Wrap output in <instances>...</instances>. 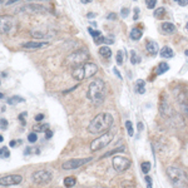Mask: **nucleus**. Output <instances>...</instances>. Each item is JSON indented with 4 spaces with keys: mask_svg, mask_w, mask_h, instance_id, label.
Segmentation results:
<instances>
[{
    "mask_svg": "<svg viewBox=\"0 0 188 188\" xmlns=\"http://www.w3.org/2000/svg\"><path fill=\"white\" fill-rule=\"evenodd\" d=\"M114 123V118L111 113H99L95 115V118L92 119V122L88 125V130L90 134H97V133H104L113 127Z\"/></svg>",
    "mask_w": 188,
    "mask_h": 188,
    "instance_id": "nucleus-1",
    "label": "nucleus"
},
{
    "mask_svg": "<svg viewBox=\"0 0 188 188\" xmlns=\"http://www.w3.org/2000/svg\"><path fill=\"white\" fill-rule=\"evenodd\" d=\"M87 97L93 104L100 105L105 97V84L102 79H94L88 87Z\"/></svg>",
    "mask_w": 188,
    "mask_h": 188,
    "instance_id": "nucleus-2",
    "label": "nucleus"
},
{
    "mask_svg": "<svg viewBox=\"0 0 188 188\" xmlns=\"http://www.w3.org/2000/svg\"><path fill=\"white\" fill-rule=\"evenodd\" d=\"M98 71V67L95 65V63H92V62H87L84 64L79 65V67L74 68L73 75L74 79L77 80H84V79H88V78H92L93 75H95V73Z\"/></svg>",
    "mask_w": 188,
    "mask_h": 188,
    "instance_id": "nucleus-3",
    "label": "nucleus"
},
{
    "mask_svg": "<svg viewBox=\"0 0 188 188\" xmlns=\"http://www.w3.org/2000/svg\"><path fill=\"white\" fill-rule=\"evenodd\" d=\"M167 175L173 183L174 187H188V178L183 169L179 167H168L167 168Z\"/></svg>",
    "mask_w": 188,
    "mask_h": 188,
    "instance_id": "nucleus-4",
    "label": "nucleus"
},
{
    "mask_svg": "<svg viewBox=\"0 0 188 188\" xmlns=\"http://www.w3.org/2000/svg\"><path fill=\"white\" fill-rule=\"evenodd\" d=\"M88 59H89V54H88L87 50L80 49V50H75V52L70 53L64 60V64L69 68H77L79 65L84 64Z\"/></svg>",
    "mask_w": 188,
    "mask_h": 188,
    "instance_id": "nucleus-5",
    "label": "nucleus"
},
{
    "mask_svg": "<svg viewBox=\"0 0 188 188\" xmlns=\"http://www.w3.org/2000/svg\"><path fill=\"white\" fill-rule=\"evenodd\" d=\"M113 139V134L107 132V133H103L100 137H98L97 139H94L92 143H90V150L92 152H97V150L103 149L104 147H107L109 143L112 142Z\"/></svg>",
    "mask_w": 188,
    "mask_h": 188,
    "instance_id": "nucleus-6",
    "label": "nucleus"
},
{
    "mask_svg": "<svg viewBox=\"0 0 188 188\" xmlns=\"http://www.w3.org/2000/svg\"><path fill=\"white\" fill-rule=\"evenodd\" d=\"M92 157H87V158H77V159H70V161H67L63 163V169H67V171H71V169H77L81 167V165L87 164L88 162L92 161Z\"/></svg>",
    "mask_w": 188,
    "mask_h": 188,
    "instance_id": "nucleus-7",
    "label": "nucleus"
},
{
    "mask_svg": "<svg viewBox=\"0 0 188 188\" xmlns=\"http://www.w3.org/2000/svg\"><path fill=\"white\" fill-rule=\"evenodd\" d=\"M129 167H130V161L128 158H125V157L117 156L113 158V168L117 172H119V173L127 171Z\"/></svg>",
    "mask_w": 188,
    "mask_h": 188,
    "instance_id": "nucleus-8",
    "label": "nucleus"
},
{
    "mask_svg": "<svg viewBox=\"0 0 188 188\" xmlns=\"http://www.w3.org/2000/svg\"><path fill=\"white\" fill-rule=\"evenodd\" d=\"M31 179L35 184H46L52 181V174L48 171H38L31 175Z\"/></svg>",
    "mask_w": 188,
    "mask_h": 188,
    "instance_id": "nucleus-9",
    "label": "nucleus"
},
{
    "mask_svg": "<svg viewBox=\"0 0 188 188\" xmlns=\"http://www.w3.org/2000/svg\"><path fill=\"white\" fill-rule=\"evenodd\" d=\"M23 181V177L19 174H9V175H5V177H1L0 179V183L1 186H15V184H19L21 183Z\"/></svg>",
    "mask_w": 188,
    "mask_h": 188,
    "instance_id": "nucleus-10",
    "label": "nucleus"
},
{
    "mask_svg": "<svg viewBox=\"0 0 188 188\" xmlns=\"http://www.w3.org/2000/svg\"><path fill=\"white\" fill-rule=\"evenodd\" d=\"M15 25V20L11 17H1V23H0V29H1V33L8 34L10 33L11 29Z\"/></svg>",
    "mask_w": 188,
    "mask_h": 188,
    "instance_id": "nucleus-11",
    "label": "nucleus"
},
{
    "mask_svg": "<svg viewBox=\"0 0 188 188\" xmlns=\"http://www.w3.org/2000/svg\"><path fill=\"white\" fill-rule=\"evenodd\" d=\"M20 10L25 11V13H31V14H33V13H45V11H48V9H46L45 6L39 5V4H28V5L23 6Z\"/></svg>",
    "mask_w": 188,
    "mask_h": 188,
    "instance_id": "nucleus-12",
    "label": "nucleus"
},
{
    "mask_svg": "<svg viewBox=\"0 0 188 188\" xmlns=\"http://www.w3.org/2000/svg\"><path fill=\"white\" fill-rule=\"evenodd\" d=\"M21 46L26 49H39V48H44V46H48V43L46 42H28V43H23Z\"/></svg>",
    "mask_w": 188,
    "mask_h": 188,
    "instance_id": "nucleus-13",
    "label": "nucleus"
},
{
    "mask_svg": "<svg viewBox=\"0 0 188 188\" xmlns=\"http://www.w3.org/2000/svg\"><path fill=\"white\" fill-rule=\"evenodd\" d=\"M178 102L181 103V109L183 112V114H186L188 117V100L186 98V93H182L179 97H178Z\"/></svg>",
    "mask_w": 188,
    "mask_h": 188,
    "instance_id": "nucleus-14",
    "label": "nucleus"
},
{
    "mask_svg": "<svg viewBox=\"0 0 188 188\" xmlns=\"http://www.w3.org/2000/svg\"><path fill=\"white\" fill-rule=\"evenodd\" d=\"M162 30L164 31V34H173L175 31V25L169 21H164L162 23Z\"/></svg>",
    "mask_w": 188,
    "mask_h": 188,
    "instance_id": "nucleus-15",
    "label": "nucleus"
},
{
    "mask_svg": "<svg viewBox=\"0 0 188 188\" xmlns=\"http://www.w3.org/2000/svg\"><path fill=\"white\" fill-rule=\"evenodd\" d=\"M146 48H147V50H148V53H150L152 55H156L157 53H158V50H159L158 43H156V42H149V43H147Z\"/></svg>",
    "mask_w": 188,
    "mask_h": 188,
    "instance_id": "nucleus-16",
    "label": "nucleus"
},
{
    "mask_svg": "<svg viewBox=\"0 0 188 188\" xmlns=\"http://www.w3.org/2000/svg\"><path fill=\"white\" fill-rule=\"evenodd\" d=\"M134 89H136V92L138 94H144L146 93V81L143 79H138L136 81V87H134Z\"/></svg>",
    "mask_w": 188,
    "mask_h": 188,
    "instance_id": "nucleus-17",
    "label": "nucleus"
},
{
    "mask_svg": "<svg viewBox=\"0 0 188 188\" xmlns=\"http://www.w3.org/2000/svg\"><path fill=\"white\" fill-rule=\"evenodd\" d=\"M159 55H161L162 58L168 59V58H173L174 53H173V50L169 48V46H163L162 50H161V53H159Z\"/></svg>",
    "mask_w": 188,
    "mask_h": 188,
    "instance_id": "nucleus-18",
    "label": "nucleus"
},
{
    "mask_svg": "<svg viewBox=\"0 0 188 188\" xmlns=\"http://www.w3.org/2000/svg\"><path fill=\"white\" fill-rule=\"evenodd\" d=\"M142 35H143V33H142V29H140V28H133L130 31V34H129L132 40H139L140 38H142Z\"/></svg>",
    "mask_w": 188,
    "mask_h": 188,
    "instance_id": "nucleus-19",
    "label": "nucleus"
},
{
    "mask_svg": "<svg viewBox=\"0 0 188 188\" xmlns=\"http://www.w3.org/2000/svg\"><path fill=\"white\" fill-rule=\"evenodd\" d=\"M99 55L102 56V58H105V59H109L112 56V50L109 46H102V48H99Z\"/></svg>",
    "mask_w": 188,
    "mask_h": 188,
    "instance_id": "nucleus-20",
    "label": "nucleus"
},
{
    "mask_svg": "<svg viewBox=\"0 0 188 188\" xmlns=\"http://www.w3.org/2000/svg\"><path fill=\"white\" fill-rule=\"evenodd\" d=\"M159 111H161L162 113V115H169L172 113V109H171V107H169V104L167 102H163L161 107H159Z\"/></svg>",
    "mask_w": 188,
    "mask_h": 188,
    "instance_id": "nucleus-21",
    "label": "nucleus"
},
{
    "mask_svg": "<svg viewBox=\"0 0 188 188\" xmlns=\"http://www.w3.org/2000/svg\"><path fill=\"white\" fill-rule=\"evenodd\" d=\"M140 60H142V58L137 54L136 50H132V52H130V63H132V64H133V65L139 64Z\"/></svg>",
    "mask_w": 188,
    "mask_h": 188,
    "instance_id": "nucleus-22",
    "label": "nucleus"
},
{
    "mask_svg": "<svg viewBox=\"0 0 188 188\" xmlns=\"http://www.w3.org/2000/svg\"><path fill=\"white\" fill-rule=\"evenodd\" d=\"M49 128V124L48 123H39V124H35L33 127V130L34 132H46Z\"/></svg>",
    "mask_w": 188,
    "mask_h": 188,
    "instance_id": "nucleus-23",
    "label": "nucleus"
},
{
    "mask_svg": "<svg viewBox=\"0 0 188 188\" xmlns=\"http://www.w3.org/2000/svg\"><path fill=\"white\" fill-rule=\"evenodd\" d=\"M169 69V65L167 64V63H159L158 64V68H157V74L158 75H161L163 73H165Z\"/></svg>",
    "mask_w": 188,
    "mask_h": 188,
    "instance_id": "nucleus-24",
    "label": "nucleus"
},
{
    "mask_svg": "<svg viewBox=\"0 0 188 188\" xmlns=\"http://www.w3.org/2000/svg\"><path fill=\"white\" fill-rule=\"evenodd\" d=\"M24 98L23 97H19V95H13L8 99V103L9 104H18V103H23L24 102Z\"/></svg>",
    "mask_w": 188,
    "mask_h": 188,
    "instance_id": "nucleus-25",
    "label": "nucleus"
},
{
    "mask_svg": "<svg viewBox=\"0 0 188 188\" xmlns=\"http://www.w3.org/2000/svg\"><path fill=\"white\" fill-rule=\"evenodd\" d=\"M75 183H77L75 177H65L64 178V186L65 187H73V186H75Z\"/></svg>",
    "mask_w": 188,
    "mask_h": 188,
    "instance_id": "nucleus-26",
    "label": "nucleus"
},
{
    "mask_svg": "<svg viewBox=\"0 0 188 188\" xmlns=\"http://www.w3.org/2000/svg\"><path fill=\"white\" fill-rule=\"evenodd\" d=\"M164 14H165V9L164 8H158V9H156V11H154V18L156 19H162L163 17H164Z\"/></svg>",
    "mask_w": 188,
    "mask_h": 188,
    "instance_id": "nucleus-27",
    "label": "nucleus"
},
{
    "mask_svg": "<svg viewBox=\"0 0 188 188\" xmlns=\"http://www.w3.org/2000/svg\"><path fill=\"white\" fill-rule=\"evenodd\" d=\"M125 128H127V132H128V136L132 137L134 134V130H133V125H132V122L130 120H125Z\"/></svg>",
    "mask_w": 188,
    "mask_h": 188,
    "instance_id": "nucleus-28",
    "label": "nucleus"
},
{
    "mask_svg": "<svg viewBox=\"0 0 188 188\" xmlns=\"http://www.w3.org/2000/svg\"><path fill=\"white\" fill-rule=\"evenodd\" d=\"M150 163L149 162H143L142 163V165H140V168H142V172L144 174H147V173H149V171H150Z\"/></svg>",
    "mask_w": 188,
    "mask_h": 188,
    "instance_id": "nucleus-29",
    "label": "nucleus"
},
{
    "mask_svg": "<svg viewBox=\"0 0 188 188\" xmlns=\"http://www.w3.org/2000/svg\"><path fill=\"white\" fill-rule=\"evenodd\" d=\"M115 59H117V64H118V65H122V64H123V52H122V50L117 52Z\"/></svg>",
    "mask_w": 188,
    "mask_h": 188,
    "instance_id": "nucleus-30",
    "label": "nucleus"
},
{
    "mask_svg": "<svg viewBox=\"0 0 188 188\" xmlns=\"http://www.w3.org/2000/svg\"><path fill=\"white\" fill-rule=\"evenodd\" d=\"M0 152H1V154H0L1 158H9V156H10V152H9V149L6 147H1Z\"/></svg>",
    "mask_w": 188,
    "mask_h": 188,
    "instance_id": "nucleus-31",
    "label": "nucleus"
},
{
    "mask_svg": "<svg viewBox=\"0 0 188 188\" xmlns=\"http://www.w3.org/2000/svg\"><path fill=\"white\" fill-rule=\"evenodd\" d=\"M88 31H89V33H90V35H92V36L94 38V39L102 35V33H100L99 30H94V29H92V28H88Z\"/></svg>",
    "mask_w": 188,
    "mask_h": 188,
    "instance_id": "nucleus-32",
    "label": "nucleus"
},
{
    "mask_svg": "<svg viewBox=\"0 0 188 188\" xmlns=\"http://www.w3.org/2000/svg\"><path fill=\"white\" fill-rule=\"evenodd\" d=\"M28 140H29L30 143H35L38 140V136H36V133L34 130H33V133H30L29 136H28Z\"/></svg>",
    "mask_w": 188,
    "mask_h": 188,
    "instance_id": "nucleus-33",
    "label": "nucleus"
},
{
    "mask_svg": "<svg viewBox=\"0 0 188 188\" xmlns=\"http://www.w3.org/2000/svg\"><path fill=\"white\" fill-rule=\"evenodd\" d=\"M157 4V0H146V5L148 9H154Z\"/></svg>",
    "mask_w": 188,
    "mask_h": 188,
    "instance_id": "nucleus-34",
    "label": "nucleus"
},
{
    "mask_svg": "<svg viewBox=\"0 0 188 188\" xmlns=\"http://www.w3.org/2000/svg\"><path fill=\"white\" fill-rule=\"evenodd\" d=\"M26 115H28V113L23 112V113H20V115L18 117V119L21 122V125H25V119H26Z\"/></svg>",
    "mask_w": 188,
    "mask_h": 188,
    "instance_id": "nucleus-35",
    "label": "nucleus"
},
{
    "mask_svg": "<svg viewBox=\"0 0 188 188\" xmlns=\"http://www.w3.org/2000/svg\"><path fill=\"white\" fill-rule=\"evenodd\" d=\"M125 148H123V147H122V148H118V149H115V150H111V152H108L107 153V154H104L102 157V158H105V157H109V156H112V154H114V153H117V152H123Z\"/></svg>",
    "mask_w": 188,
    "mask_h": 188,
    "instance_id": "nucleus-36",
    "label": "nucleus"
},
{
    "mask_svg": "<svg viewBox=\"0 0 188 188\" xmlns=\"http://www.w3.org/2000/svg\"><path fill=\"white\" fill-rule=\"evenodd\" d=\"M1 124H0V128H1V130H5L6 128H8V120L6 119H4V118H1Z\"/></svg>",
    "mask_w": 188,
    "mask_h": 188,
    "instance_id": "nucleus-37",
    "label": "nucleus"
},
{
    "mask_svg": "<svg viewBox=\"0 0 188 188\" xmlns=\"http://www.w3.org/2000/svg\"><path fill=\"white\" fill-rule=\"evenodd\" d=\"M120 15H122V18H127L128 15H129V9H128V8H123L120 10Z\"/></svg>",
    "mask_w": 188,
    "mask_h": 188,
    "instance_id": "nucleus-38",
    "label": "nucleus"
},
{
    "mask_svg": "<svg viewBox=\"0 0 188 188\" xmlns=\"http://www.w3.org/2000/svg\"><path fill=\"white\" fill-rule=\"evenodd\" d=\"M94 42H95V44H102V43H105V38L103 36V35H100V36H98V38H95L94 39Z\"/></svg>",
    "mask_w": 188,
    "mask_h": 188,
    "instance_id": "nucleus-39",
    "label": "nucleus"
},
{
    "mask_svg": "<svg viewBox=\"0 0 188 188\" xmlns=\"http://www.w3.org/2000/svg\"><path fill=\"white\" fill-rule=\"evenodd\" d=\"M174 1L181 6H187L188 5V0H174Z\"/></svg>",
    "mask_w": 188,
    "mask_h": 188,
    "instance_id": "nucleus-40",
    "label": "nucleus"
},
{
    "mask_svg": "<svg viewBox=\"0 0 188 188\" xmlns=\"http://www.w3.org/2000/svg\"><path fill=\"white\" fill-rule=\"evenodd\" d=\"M138 18H139V8H134V17H133V19L134 20H138Z\"/></svg>",
    "mask_w": 188,
    "mask_h": 188,
    "instance_id": "nucleus-41",
    "label": "nucleus"
},
{
    "mask_svg": "<svg viewBox=\"0 0 188 188\" xmlns=\"http://www.w3.org/2000/svg\"><path fill=\"white\" fill-rule=\"evenodd\" d=\"M146 181H147V183H148V188H152V178L146 174Z\"/></svg>",
    "mask_w": 188,
    "mask_h": 188,
    "instance_id": "nucleus-42",
    "label": "nucleus"
},
{
    "mask_svg": "<svg viewBox=\"0 0 188 188\" xmlns=\"http://www.w3.org/2000/svg\"><path fill=\"white\" fill-rule=\"evenodd\" d=\"M44 119V114H38V115H35V120L36 122H42Z\"/></svg>",
    "mask_w": 188,
    "mask_h": 188,
    "instance_id": "nucleus-43",
    "label": "nucleus"
},
{
    "mask_svg": "<svg viewBox=\"0 0 188 188\" xmlns=\"http://www.w3.org/2000/svg\"><path fill=\"white\" fill-rule=\"evenodd\" d=\"M53 137V132L52 130H46L45 132V138L46 139H49V138H52Z\"/></svg>",
    "mask_w": 188,
    "mask_h": 188,
    "instance_id": "nucleus-44",
    "label": "nucleus"
},
{
    "mask_svg": "<svg viewBox=\"0 0 188 188\" xmlns=\"http://www.w3.org/2000/svg\"><path fill=\"white\" fill-rule=\"evenodd\" d=\"M107 19H117V14H115V13H111V14L108 15V17H107Z\"/></svg>",
    "mask_w": 188,
    "mask_h": 188,
    "instance_id": "nucleus-45",
    "label": "nucleus"
},
{
    "mask_svg": "<svg viewBox=\"0 0 188 188\" xmlns=\"http://www.w3.org/2000/svg\"><path fill=\"white\" fill-rule=\"evenodd\" d=\"M19 142H20V140H11L9 146H10V147H17L18 144H19Z\"/></svg>",
    "mask_w": 188,
    "mask_h": 188,
    "instance_id": "nucleus-46",
    "label": "nucleus"
},
{
    "mask_svg": "<svg viewBox=\"0 0 188 188\" xmlns=\"http://www.w3.org/2000/svg\"><path fill=\"white\" fill-rule=\"evenodd\" d=\"M113 71H114V74H115V75H117V77L119 78V79H122V75H120V74H119V71H118V69H115V68H114V69H113Z\"/></svg>",
    "mask_w": 188,
    "mask_h": 188,
    "instance_id": "nucleus-47",
    "label": "nucleus"
},
{
    "mask_svg": "<svg viewBox=\"0 0 188 188\" xmlns=\"http://www.w3.org/2000/svg\"><path fill=\"white\" fill-rule=\"evenodd\" d=\"M95 17V13H88L87 14V18H94Z\"/></svg>",
    "mask_w": 188,
    "mask_h": 188,
    "instance_id": "nucleus-48",
    "label": "nucleus"
},
{
    "mask_svg": "<svg viewBox=\"0 0 188 188\" xmlns=\"http://www.w3.org/2000/svg\"><path fill=\"white\" fill-rule=\"evenodd\" d=\"M19 1V0H9L8 3H6V5H11V4H14V3H17Z\"/></svg>",
    "mask_w": 188,
    "mask_h": 188,
    "instance_id": "nucleus-49",
    "label": "nucleus"
},
{
    "mask_svg": "<svg viewBox=\"0 0 188 188\" xmlns=\"http://www.w3.org/2000/svg\"><path fill=\"white\" fill-rule=\"evenodd\" d=\"M138 130H143V124L142 123H138Z\"/></svg>",
    "mask_w": 188,
    "mask_h": 188,
    "instance_id": "nucleus-50",
    "label": "nucleus"
},
{
    "mask_svg": "<svg viewBox=\"0 0 188 188\" xmlns=\"http://www.w3.org/2000/svg\"><path fill=\"white\" fill-rule=\"evenodd\" d=\"M93 0H81V3H83V4H89V3H92Z\"/></svg>",
    "mask_w": 188,
    "mask_h": 188,
    "instance_id": "nucleus-51",
    "label": "nucleus"
},
{
    "mask_svg": "<svg viewBox=\"0 0 188 188\" xmlns=\"http://www.w3.org/2000/svg\"><path fill=\"white\" fill-rule=\"evenodd\" d=\"M90 24H92L93 26H97V23H95V21H90Z\"/></svg>",
    "mask_w": 188,
    "mask_h": 188,
    "instance_id": "nucleus-52",
    "label": "nucleus"
},
{
    "mask_svg": "<svg viewBox=\"0 0 188 188\" xmlns=\"http://www.w3.org/2000/svg\"><path fill=\"white\" fill-rule=\"evenodd\" d=\"M184 55H186V56H188V49H186V50H184Z\"/></svg>",
    "mask_w": 188,
    "mask_h": 188,
    "instance_id": "nucleus-53",
    "label": "nucleus"
},
{
    "mask_svg": "<svg viewBox=\"0 0 188 188\" xmlns=\"http://www.w3.org/2000/svg\"><path fill=\"white\" fill-rule=\"evenodd\" d=\"M186 30H187V31H188V23H187V24H186Z\"/></svg>",
    "mask_w": 188,
    "mask_h": 188,
    "instance_id": "nucleus-54",
    "label": "nucleus"
},
{
    "mask_svg": "<svg viewBox=\"0 0 188 188\" xmlns=\"http://www.w3.org/2000/svg\"><path fill=\"white\" fill-rule=\"evenodd\" d=\"M133 1H137V0H133Z\"/></svg>",
    "mask_w": 188,
    "mask_h": 188,
    "instance_id": "nucleus-55",
    "label": "nucleus"
}]
</instances>
